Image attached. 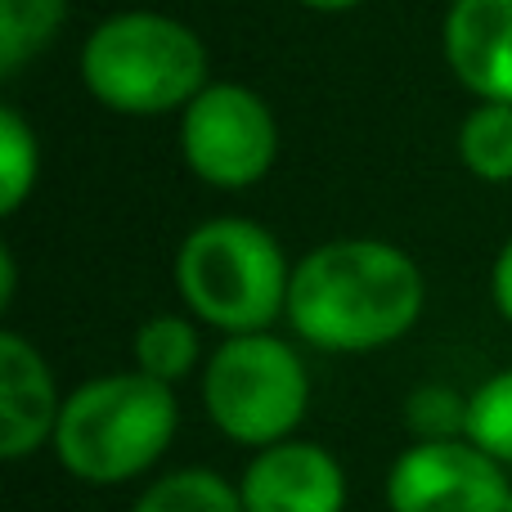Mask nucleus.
<instances>
[{
	"mask_svg": "<svg viewBox=\"0 0 512 512\" xmlns=\"http://www.w3.org/2000/svg\"><path fill=\"white\" fill-rule=\"evenodd\" d=\"M423 270L382 239H337L292 265L288 319L319 351H378L423 315Z\"/></svg>",
	"mask_w": 512,
	"mask_h": 512,
	"instance_id": "f257e3e1",
	"label": "nucleus"
},
{
	"mask_svg": "<svg viewBox=\"0 0 512 512\" xmlns=\"http://www.w3.org/2000/svg\"><path fill=\"white\" fill-rule=\"evenodd\" d=\"M86 90L126 117L185 108L207 86V45L180 18L126 9L90 32L81 50Z\"/></svg>",
	"mask_w": 512,
	"mask_h": 512,
	"instance_id": "7ed1b4c3",
	"label": "nucleus"
},
{
	"mask_svg": "<svg viewBox=\"0 0 512 512\" xmlns=\"http://www.w3.org/2000/svg\"><path fill=\"white\" fill-rule=\"evenodd\" d=\"M68 0H0V72H18L59 36Z\"/></svg>",
	"mask_w": 512,
	"mask_h": 512,
	"instance_id": "ddd939ff",
	"label": "nucleus"
},
{
	"mask_svg": "<svg viewBox=\"0 0 512 512\" xmlns=\"http://www.w3.org/2000/svg\"><path fill=\"white\" fill-rule=\"evenodd\" d=\"M490 292H495L499 315L512 324V239L504 243V252L495 256V270H490Z\"/></svg>",
	"mask_w": 512,
	"mask_h": 512,
	"instance_id": "a211bd4d",
	"label": "nucleus"
},
{
	"mask_svg": "<svg viewBox=\"0 0 512 512\" xmlns=\"http://www.w3.org/2000/svg\"><path fill=\"white\" fill-rule=\"evenodd\" d=\"M63 400L50 378V364L27 337L0 333V454L27 459L54 441Z\"/></svg>",
	"mask_w": 512,
	"mask_h": 512,
	"instance_id": "9d476101",
	"label": "nucleus"
},
{
	"mask_svg": "<svg viewBox=\"0 0 512 512\" xmlns=\"http://www.w3.org/2000/svg\"><path fill=\"white\" fill-rule=\"evenodd\" d=\"M135 512H243L239 486L207 468H180L158 477L140 495Z\"/></svg>",
	"mask_w": 512,
	"mask_h": 512,
	"instance_id": "4468645a",
	"label": "nucleus"
},
{
	"mask_svg": "<svg viewBox=\"0 0 512 512\" xmlns=\"http://www.w3.org/2000/svg\"><path fill=\"white\" fill-rule=\"evenodd\" d=\"M445 59L481 104H512V0H454Z\"/></svg>",
	"mask_w": 512,
	"mask_h": 512,
	"instance_id": "1a4fd4ad",
	"label": "nucleus"
},
{
	"mask_svg": "<svg viewBox=\"0 0 512 512\" xmlns=\"http://www.w3.org/2000/svg\"><path fill=\"white\" fill-rule=\"evenodd\" d=\"M468 441L512 468V369L486 378L468 396Z\"/></svg>",
	"mask_w": 512,
	"mask_h": 512,
	"instance_id": "2eb2a0df",
	"label": "nucleus"
},
{
	"mask_svg": "<svg viewBox=\"0 0 512 512\" xmlns=\"http://www.w3.org/2000/svg\"><path fill=\"white\" fill-rule=\"evenodd\" d=\"M180 423L176 391L149 373H104L63 400L54 454L86 486H122L167 454Z\"/></svg>",
	"mask_w": 512,
	"mask_h": 512,
	"instance_id": "f03ea898",
	"label": "nucleus"
},
{
	"mask_svg": "<svg viewBox=\"0 0 512 512\" xmlns=\"http://www.w3.org/2000/svg\"><path fill=\"white\" fill-rule=\"evenodd\" d=\"M243 512H342V463L310 441H279L256 450L239 481Z\"/></svg>",
	"mask_w": 512,
	"mask_h": 512,
	"instance_id": "6e6552de",
	"label": "nucleus"
},
{
	"mask_svg": "<svg viewBox=\"0 0 512 512\" xmlns=\"http://www.w3.org/2000/svg\"><path fill=\"white\" fill-rule=\"evenodd\" d=\"M180 153L203 185L248 189L274 167L279 122L256 90L207 81L180 113Z\"/></svg>",
	"mask_w": 512,
	"mask_h": 512,
	"instance_id": "423d86ee",
	"label": "nucleus"
},
{
	"mask_svg": "<svg viewBox=\"0 0 512 512\" xmlns=\"http://www.w3.org/2000/svg\"><path fill=\"white\" fill-rule=\"evenodd\" d=\"M176 283L185 306L203 324L234 337L265 333L279 315H288L292 270L270 230L221 216L189 230V239L180 243Z\"/></svg>",
	"mask_w": 512,
	"mask_h": 512,
	"instance_id": "20e7f679",
	"label": "nucleus"
},
{
	"mask_svg": "<svg viewBox=\"0 0 512 512\" xmlns=\"http://www.w3.org/2000/svg\"><path fill=\"white\" fill-rule=\"evenodd\" d=\"M310 400L301 355L274 333H234L203 369V405L234 445H279L297 432Z\"/></svg>",
	"mask_w": 512,
	"mask_h": 512,
	"instance_id": "39448f33",
	"label": "nucleus"
},
{
	"mask_svg": "<svg viewBox=\"0 0 512 512\" xmlns=\"http://www.w3.org/2000/svg\"><path fill=\"white\" fill-rule=\"evenodd\" d=\"M409 423L423 441H445V436H468V400L445 387H423L409 400Z\"/></svg>",
	"mask_w": 512,
	"mask_h": 512,
	"instance_id": "f3484780",
	"label": "nucleus"
},
{
	"mask_svg": "<svg viewBox=\"0 0 512 512\" xmlns=\"http://www.w3.org/2000/svg\"><path fill=\"white\" fill-rule=\"evenodd\" d=\"M131 355H135V369L149 373V378L167 382L176 387L180 378H189L203 355L198 346V328L180 315H153L135 328V342H131Z\"/></svg>",
	"mask_w": 512,
	"mask_h": 512,
	"instance_id": "9b49d317",
	"label": "nucleus"
},
{
	"mask_svg": "<svg viewBox=\"0 0 512 512\" xmlns=\"http://www.w3.org/2000/svg\"><path fill=\"white\" fill-rule=\"evenodd\" d=\"M297 5L315 9V14H346V9H355L360 0H297Z\"/></svg>",
	"mask_w": 512,
	"mask_h": 512,
	"instance_id": "6ab92c4d",
	"label": "nucleus"
},
{
	"mask_svg": "<svg viewBox=\"0 0 512 512\" xmlns=\"http://www.w3.org/2000/svg\"><path fill=\"white\" fill-rule=\"evenodd\" d=\"M36 135L18 108H0V212L14 216L36 189Z\"/></svg>",
	"mask_w": 512,
	"mask_h": 512,
	"instance_id": "dca6fc26",
	"label": "nucleus"
},
{
	"mask_svg": "<svg viewBox=\"0 0 512 512\" xmlns=\"http://www.w3.org/2000/svg\"><path fill=\"white\" fill-rule=\"evenodd\" d=\"M459 158L486 185L512 180V104H477L459 126Z\"/></svg>",
	"mask_w": 512,
	"mask_h": 512,
	"instance_id": "f8f14e48",
	"label": "nucleus"
},
{
	"mask_svg": "<svg viewBox=\"0 0 512 512\" xmlns=\"http://www.w3.org/2000/svg\"><path fill=\"white\" fill-rule=\"evenodd\" d=\"M512 486L499 459H490L468 436L418 441L391 463V512H508Z\"/></svg>",
	"mask_w": 512,
	"mask_h": 512,
	"instance_id": "0eeeda50",
	"label": "nucleus"
},
{
	"mask_svg": "<svg viewBox=\"0 0 512 512\" xmlns=\"http://www.w3.org/2000/svg\"><path fill=\"white\" fill-rule=\"evenodd\" d=\"M508 512H512V504H508Z\"/></svg>",
	"mask_w": 512,
	"mask_h": 512,
	"instance_id": "aec40b11",
	"label": "nucleus"
}]
</instances>
